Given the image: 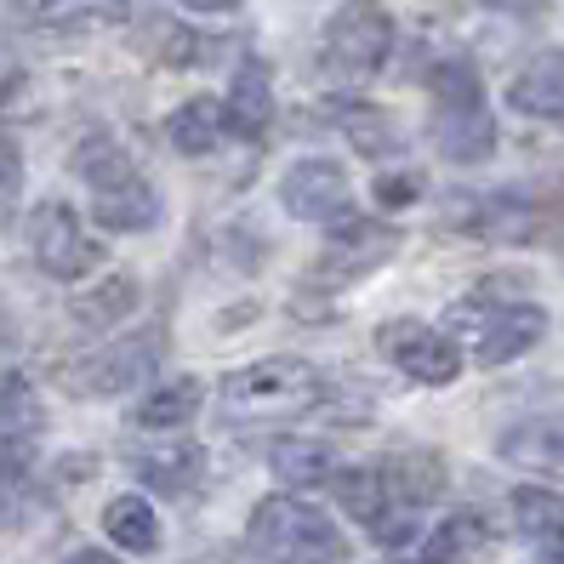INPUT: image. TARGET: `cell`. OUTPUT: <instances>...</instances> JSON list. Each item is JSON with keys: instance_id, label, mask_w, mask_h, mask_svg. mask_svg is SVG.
<instances>
[{"instance_id": "cell-10", "label": "cell", "mask_w": 564, "mask_h": 564, "mask_svg": "<svg viewBox=\"0 0 564 564\" xmlns=\"http://www.w3.org/2000/svg\"><path fill=\"white\" fill-rule=\"evenodd\" d=\"M154 365H160V337H154V330H138V337H120V343H109V348L86 354V359L75 365V388L104 400V393L138 388Z\"/></svg>"}, {"instance_id": "cell-17", "label": "cell", "mask_w": 564, "mask_h": 564, "mask_svg": "<svg viewBox=\"0 0 564 564\" xmlns=\"http://www.w3.org/2000/svg\"><path fill=\"white\" fill-rule=\"evenodd\" d=\"M228 131V109L217 104V97H194V104H183L172 120H165V143H172L177 154H212L223 143Z\"/></svg>"}, {"instance_id": "cell-34", "label": "cell", "mask_w": 564, "mask_h": 564, "mask_svg": "<svg viewBox=\"0 0 564 564\" xmlns=\"http://www.w3.org/2000/svg\"><path fill=\"white\" fill-rule=\"evenodd\" d=\"M0 462H7V445H0Z\"/></svg>"}, {"instance_id": "cell-19", "label": "cell", "mask_w": 564, "mask_h": 564, "mask_svg": "<svg viewBox=\"0 0 564 564\" xmlns=\"http://www.w3.org/2000/svg\"><path fill=\"white\" fill-rule=\"evenodd\" d=\"M41 434V400L18 371H0V445L35 440Z\"/></svg>"}, {"instance_id": "cell-28", "label": "cell", "mask_w": 564, "mask_h": 564, "mask_svg": "<svg viewBox=\"0 0 564 564\" xmlns=\"http://www.w3.org/2000/svg\"><path fill=\"white\" fill-rule=\"evenodd\" d=\"M377 200L382 206H411L416 200V183L411 177H377Z\"/></svg>"}, {"instance_id": "cell-15", "label": "cell", "mask_w": 564, "mask_h": 564, "mask_svg": "<svg viewBox=\"0 0 564 564\" xmlns=\"http://www.w3.org/2000/svg\"><path fill=\"white\" fill-rule=\"evenodd\" d=\"M502 456L536 474H564V416H530L502 434Z\"/></svg>"}, {"instance_id": "cell-35", "label": "cell", "mask_w": 564, "mask_h": 564, "mask_svg": "<svg viewBox=\"0 0 564 564\" xmlns=\"http://www.w3.org/2000/svg\"><path fill=\"white\" fill-rule=\"evenodd\" d=\"M547 564H558V558H547Z\"/></svg>"}, {"instance_id": "cell-30", "label": "cell", "mask_w": 564, "mask_h": 564, "mask_svg": "<svg viewBox=\"0 0 564 564\" xmlns=\"http://www.w3.org/2000/svg\"><path fill=\"white\" fill-rule=\"evenodd\" d=\"M183 7H194V12H228V7H240V0H183Z\"/></svg>"}, {"instance_id": "cell-14", "label": "cell", "mask_w": 564, "mask_h": 564, "mask_svg": "<svg viewBox=\"0 0 564 564\" xmlns=\"http://www.w3.org/2000/svg\"><path fill=\"white\" fill-rule=\"evenodd\" d=\"M274 120V86H269V63L246 57L235 69V91H228V126L240 131L246 143H257Z\"/></svg>"}, {"instance_id": "cell-36", "label": "cell", "mask_w": 564, "mask_h": 564, "mask_svg": "<svg viewBox=\"0 0 564 564\" xmlns=\"http://www.w3.org/2000/svg\"><path fill=\"white\" fill-rule=\"evenodd\" d=\"M0 86H7V80H0Z\"/></svg>"}, {"instance_id": "cell-11", "label": "cell", "mask_w": 564, "mask_h": 564, "mask_svg": "<svg viewBox=\"0 0 564 564\" xmlns=\"http://www.w3.org/2000/svg\"><path fill=\"white\" fill-rule=\"evenodd\" d=\"M393 246H400V235H393L388 223H365V217H348L343 228H330V240L314 262L319 280H354L365 269H377L382 257H393Z\"/></svg>"}, {"instance_id": "cell-23", "label": "cell", "mask_w": 564, "mask_h": 564, "mask_svg": "<svg viewBox=\"0 0 564 564\" xmlns=\"http://www.w3.org/2000/svg\"><path fill=\"white\" fill-rule=\"evenodd\" d=\"M131 308H138V280L115 274V280L97 285L91 296H80V303H75V319H80V325H115V319H126Z\"/></svg>"}, {"instance_id": "cell-32", "label": "cell", "mask_w": 564, "mask_h": 564, "mask_svg": "<svg viewBox=\"0 0 564 564\" xmlns=\"http://www.w3.org/2000/svg\"><path fill=\"white\" fill-rule=\"evenodd\" d=\"M206 564H246V558H206Z\"/></svg>"}, {"instance_id": "cell-26", "label": "cell", "mask_w": 564, "mask_h": 564, "mask_svg": "<svg viewBox=\"0 0 564 564\" xmlns=\"http://www.w3.org/2000/svg\"><path fill=\"white\" fill-rule=\"evenodd\" d=\"M343 126H348V138L359 154H393V126L377 115V109H343Z\"/></svg>"}, {"instance_id": "cell-6", "label": "cell", "mask_w": 564, "mask_h": 564, "mask_svg": "<svg viewBox=\"0 0 564 564\" xmlns=\"http://www.w3.org/2000/svg\"><path fill=\"white\" fill-rule=\"evenodd\" d=\"M393 52V18L377 0H348V7L325 23L319 41V69L330 80H371Z\"/></svg>"}, {"instance_id": "cell-24", "label": "cell", "mask_w": 564, "mask_h": 564, "mask_svg": "<svg viewBox=\"0 0 564 564\" xmlns=\"http://www.w3.org/2000/svg\"><path fill=\"white\" fill-rule=\"evenodd\" d=\"M513 519L524 536H553L564 524V496L558 490H536V485H519L513 490Z\"/></svg>"}, {"instance_id": "cell-3", "label": "cell", "mask_w": 564, "mask_h": 564, "mask_svg": "<svg viewBox=\"0 0 564 564\" xmlns=\"http://www.w3.org/2000/svg\"><path fill=\"white\" fill-rule=\"evenodd\" d=\"M427 97H434V143L451 165H479L496 149V120L485 109L479 69L462 57H445L427 69Z\"/></svg>"}, {"instance_id": "cell-16", "label": "cell", "mask_w": 564, "mask_h": 564, "mask_svg": "<svg viewBox=\"0 0 564 564\" xmlns=\"http://www.w3.org/2000/svg\"><path fill=\"white\" fill-rule=\"evenodd\" d=\"M490 547V524L479 513H451L440 530H427V536L411 547L416 564H456V558H479Z\"/></svg>"}, {"instance_id": "cell-25", "label": "cell", "mask_w": 564, "mask_h": 564, "mask_svg": "<svg viewBox=\"0 0 564 564\" xmlns=\"http://www.w3.org/2000/svg\"><path fill=\"white\" fill-rule=\"evenodd\" d=\"M131 468H138V479H149V485L177 490V485L194 479V468H200V451H188V445H177V451H143V456H131Z\"/></svg>"}, {"instance_id": "cell-4", "label": "cell", "mask_w": 564, "mask_h": 564, "mask_svg": "<svg viewBox=\"0 0 564 564\" xmlns=\"http://www.w3.org/2000/svg\"><path fill=\"white\" fill-rule=\"evenodd\" d=\"M80 177L91 188V212L104 228H120V235H138L160 217V194L149 188V177L131 165V154L115 138H86L80 149Z\"/></svg>"}, {"instance_id": "cell-12", "label": "cell", "mask_w": 564, "mask_h": 564, "mask_svg": "<svg viewBox=\"0 0 564 564\" xmlns=\"http://www.w3.org/2000/svg\"><path fill=\"white\" fill-rule=\"evenodd\" d=\"M280 200L303 223H330L348 206V177H343L337 160H296L280 183Z\"/></svg>"}, {"instance_id": "cell-33", "label": "cell", "mask_w": 564, "mask_h": 564, "mask_svg": "<svg viewBox=\"0 0 564 564\" xmlns=\"http://www.w3.org/2000/svg\"><path fill=\"white\" fill-rule=\"evenodd\" d=\"M7 513H12V508H7V496H0V519H7Z\"/></svg>"}, {"instance_id": "cell-20", "label": "cell", "mask_w": 564, "mask_h": 564, "mask_svg": "<svg viewBox=\"0 0 564 564\" xmlns=\"http://www.w3.org/2000/svg\"><path fill=\"white\" fill-rule=\"evenodd\" d=\"M194 411H200V382L177 377V382H160L138 405V427H149V434H160V427H183Z\"/></svg>"}, {"instance_id": "cell-13", "label": "cell", "mask_w": 564, "mask_h": 564, "mask_svg": "<svg viewBox=\"0 0 564 564\" xmlns=\"http://www.w3.org/2000/svg\"><path fill=\"white\" fill-rule=\"evenodd\" d=\"M508 97H513L519 115H536V120H558L564 126V52L530 57L524 69L513 75Z\"/></svg>"}, {"instance_id": "cell-1", "label": "cell", "mask_w": 564, "mask_h": 564, "mask_svg": "<svg viewBox=\"0 0 564 564\" xmlns=\"http://www.w3.org/2000/svg\"><path fill=\"white\" fill-rule=\"evenodd\" d=\"M440 490H445L440 456H388V462H377V468L337 474V502L388 547H416L411 530H416L422 508L434 502Z\"/></svg>"}, {"instance_id": "cell-27", "label": "cell", "mask_w": 564, "mask_h": 564, "mask_svg": "<svg viewBox=\"0 0 564 564\" xmlns=\"http://www.w3.org/2000/svg\"><path fill=\"white\" fill-rule=\"evenodd\" d=\"M18 188H23V154H18V143H12V138H0V217L12 212Z\"/></svg>"}, {"instance_id": "cell-5", "label": "cell", "mask_w": 564, "mask_h": 564, "mask_svg": "<svg viewBox=\"0 0 564 564\" xmlns=\"http://www.w3.org/2000/svg\"><path fill=\"white\" fill-rule=\"evenodd\" d=\"M251 547L274 564H337L348 553L343 530L319 508L291 502V496H269V502L251 513Z\"/></svg>"}, {"instance_id": "cell-8", "label": "cell", "mask_w": 564, "mask_h": 564, "mask_svg": "<svg viewBox=\"0 0 564 564\" xmlns=\"http://www.w3.org/2000/svg\"><path fill=\"white\" fill-rule=\"evenodd\" d=\"M377 348L382 359H393V371H405L411 382H427V388H445L456 382L462 371V354L445 330H427L422 319H393L377 330Z\"/></svg>"}, {"instance_id": "cell-31", "label": "cell", "mask_w": 564, "mask_h": 564, "mask_svg": "<svg viewBox=\"0 0 564 564\" xmlns=\"http://www.w3.org/2000/svg\"><path fill=\"white\" fill-rule=\"evenodd\" d=\"M553 558H558V564H564V524H558V530H553Z\"/></svg>"}, {"instance_id": "cell-29", "label": "cell", "mask_w": 564, "mask_h": 564, "mask_svg": "<svg viewBox=\"0 0 564 564\" xmlns=\"http://www.w3.org/2000/svg\"><path fill=\"white\" fill-rule=\"evenodd\" d=\"M63 564H120V558H109V553H97V547H75Z\"/></svg>"}, {"instance_id": "cell-7", "label": "cell", "mask_w": 564, "mask_h": 564, "mask_svg": "<svg viewBox=\"0 0 564 564\" xmlns=\"http://www.w3.org/2000/svg\"><path fill=\"white\" fill-rule=\"evenodd\" d=\"M451 325L462 330V343L474 348L479 365H508L519 359L524 348H536L542 343V330H547V314L542 308H519V303H474V308H456Z\"/></svg>"}, {"instance_id": "cell-2", "label": "cell", "mask_w": 564, "mask_h": 564, "mask_svg": "<svg viewBox=\"0 0 564 564\" xmlns=\"http://www.w3.org/2000/svg\"><path fill=\"white\" fill-rule=\"evenodd\" d=\"M330 393V382L314 371L308 359H257L246 371H228L223 377V416L235 427H262V422H280V416H303L314 411Z\"/></svg>"}, {"instance_id": "cell-9", "label": "cell", "mask_w": 564, "mask_h": 564, "mask_svg": "<svg viewBox=\"0 0 564 564\" xmlns=\"http://www.w3.org/2000/svg\"><path fill=\"white\" fill-rule=\"evenodd\" d=\"M29 251H35V262L52 280H80L97 262V246L86 240L75 206H63V200L35 206V217H29Z\"/></svg>"}, {"instance_id": "cell-22", "label": "cell", "mask_w": 564, "mask_h": 564, "mask_svg": "<svg viewBox=\"0 0 564 564\" xmlns=\"http://www.w3.org/2000/svg\"><path fill=\"white\" fill-rule=\"evenodd\" d=\"M269 468H274L280 485H325L330 479V451L314 445V440H285V445H274Z\"/></svg>"}, {"instance_id": "cell-18", "label": "cell", "mask_w": 564, "mask_h": 564, "mask_svg": "<svg viewBox=\"0 0 564 564\" xmlns=\"http://www.w3.org/2000/svg\"><path fill=\"white\" fill-rule=\"evenodd\" d=\"M104 530L126 553H154L160 547V519H154V508L143 502V496H115V502L104 508Z\"/></svg>"}, {"instance_id": "cell-21", "label": "cell", "mask_w": 564, "mask_h": 564, "mask_svg": "<svg viewBox=\"0 0 564 564\" xmlns=\"http://www.w3.org/2000/svg\"><path fill=\"white\" fill-rule=\"evenodd\" d=\"M126 7H131V0H46L41 23H46V29H63V35H86V29L120 23Z\"/></svg>"}]
</instances>
